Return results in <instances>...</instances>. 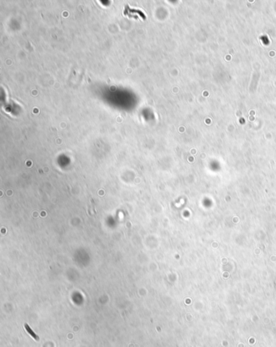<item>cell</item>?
<instances>
[{
    "instance_id": "6da1fadb",
    "label": "cell",
    "mask_w": 276,
    "mask_h": 347,
    "mask_svg": "<svg viewBox=\"0 0 276 347\" xmlns=\"http://www.w3.org/2000/svg\"><path fill=\"white\" fill-rule=\"evenodd\" d=\"M24 327H25V329H26L27 331L28 332V333H29V334H30L31 337H33V338L35 339V340H37V341H39V337H37V336L36 335L35 333H34V332H33L32 330L31 329L30 327H29L28 325H27V324H25V325H24Z\"/></svg>"
}]
</instances>
